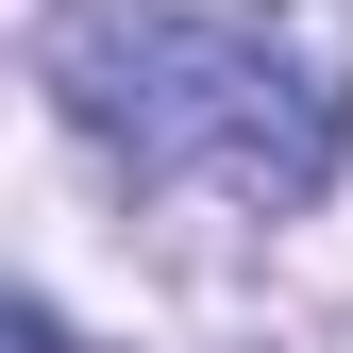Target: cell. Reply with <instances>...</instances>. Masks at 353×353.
<instances>
[{
	"instance_id": "obj_1",
	"label": "cell",
	"mask_w": 353,
	"mask_h": 353,
	"mask_svg": "<svg viewBox=\"0 0 353 353\" xmlns=\"http://www.w3.org/2000/svg\"><path fill=\"white\" fill-rule=\"evenodd\" d=\"M34 84L84 152L135 185H219L252 219H303L353 152V84L252 17H185V0H68L34 34Z\"/></svg>"
},
{
	"instance_id": "obj_2",
	"label": "cell",
	"mask_w": 353,
	"mask_h": 353,
	"mask_svg": "<svg viewBox=\"0 0 353 353\" xmlns=\"http://www.w3.org/2000/svg\"><path fill=\"white\" fill-rule=\"evenodd\" d=\"M0 353H84V336L51 320V303H0Z\"/></svg>"
}]
</instances>
